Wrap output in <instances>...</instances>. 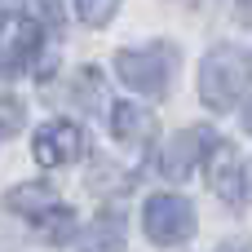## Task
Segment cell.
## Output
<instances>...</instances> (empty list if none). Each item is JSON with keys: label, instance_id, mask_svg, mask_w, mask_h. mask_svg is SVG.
Instances as JSON below:
<instances>
[{"label": "cell", "instance_id": "1", "mask_svg": "<svg viewBox=\"0 0 252 252\" xmlns=\"http://www.w3.org/2000/svg\"><path fill=\"white\" fill-rule=\"evenodd\" d=\"M244 89H248V62H244V53H235V49H213V53L199 62V97H204L213 111H230Z\"/></svg>", "mask_w": 252, "mask_h": 252}, {"label": "cell", "instance_id": "2", "mask_svg": "<svg viewBox=\"0 0 252 252\" xmlns=\"http://www.w3.org/2000/svg\"><path fill=\"white\" fill-rule=\"evenodd\" d=\"M142 221H146V235H151L155 244L177 248V244H186L190 230H195V208H190L182 195H151Z\"/></svg>", "mask_w": 252, "mask_h": 252}, {"label": "cell", "instance_id": "3", "mask_svg": "<svg viewBox=\"0 0 252 252\" xmlns=\"http://www.w3.org/2000/svg\"><path fill=\"white\" fill-rule=\"evenodd\" d=\"M115 71L137 93H164V84L173 75V58H168V49H124L115 58Z\"/></svg>", "mask_w": 252, "mask_h": 252}, {"label": "cell", "instance_id": "4", "mask_svg": "<svg viewBox=\"0 0 252 252\" xmlns=\"http://www.w3.org/2000/svg\"><path fill=\"white\" fill-rule=\"evenodd\" d=\"M35 53H40V22L35 18H22V13H9L0 22V71L13 75Z\"/></svg>", "mask_w": 252, "mask_h": 252}, {"label": "cell", "instance_id": "5", "mask_svg": "<svg viewBox=\"0 0 252 252\" xmlns=\"http://www.w3.org/2000/svg\"><path fill=\"white\" fill-rule=\"evenodd\" d=\"M80 146H84L80 128H75L71 120H53V124H44V128L35 133L31 155H35V164H44V168H62V164H71V159L80 155Z\"/></svg>", "mask_w": 252, "mask_h": 252}, {"label": "cell", "instance_id": "6", "mask_svg": "<svg viewBox=\"0 0 252 252\" xmlns=\"http://www.w3.org/2000/svg\"><path fill=\"white\" fill-rule=\"evenodd\" d=\"M208 146H213V137H208L204 128H186V133H177V137L164 146V155H159V173L173 177V182L190 177V173L199 168V155H204Z\"/></svg>", "mask_w": 252, "mask_h": 252}, {"label": "cell", "instance_id": "7", "mask_svg": "<svg viewBox=\"0 0 252 252\" xmlns=\"http://www.w3.org/2000/svg\"><path fill=\"white\" fill-rule=\"evenodd\" d=\"M208 186L226 204L244 199V164H239V151L235 146H226V142H213L208 146Z\"/></svg>", "mask_w": 252, "mask_h": 252}, {"label": "cell", "instance_id": "8", "mask_svg": "<svg viewBox=\"0 0 252 252\" xmlns=\"http://www.w3.org/2000/svg\"><path fill=\"white\" fill-rule=\"evenodd\" d=\"M111 133H115L120 142H146V137L155 133V120H151V111H142V106H133V102H115V111H111Z\"/></svg>", "mask_w": 252, "mask_h": 252}, {"label": "cell", "instance_id": "9", "mask_svg": "<svg viewBox=\"0 0 252 252\" xmlns=\"http://www.w3.org/2000/svg\"><path fill=\"white\" fill-rule=\"evenodd\" d=\"M80 252H124V221L115 213H102L80 235Z\"/></svg>", "mask_w": 252, "mask_h": 252}, {"label": "cell", "instance_id": "10", "mask_svg": "<svg viewBox=\"0 0 252 252\" xmlns=\"http://www.w3.org/2000/svg\"><path fill=\"white\" fill-rule=\"evenodd\" d=\"M9 208L13 213H22V217H44V213H53L58 208V199H53V190L49 186H40V182H27V186H18V190H9Z\"/></svg>", "mask_w": 252, "mask_h": 252}, {"label": "cell", "instance_id": "11", "mask_svg": "<svg viewBox=\"0 0 252 252\" xmlns=\"http://www.w3.org/2000/svg\"><path fill=\"white\" fill-rule=\"evenodd\" d=\"M71 230H75V213H71V208H53V213L40 217V235H44L49 244H66Z\"/></svg>", "mask_w": 252, "mask_h": 252}, {"label": "cell", "instance_id": "12", "mask_svg": "<svg viewBox=\"0 0 252 252\" xmlns=\"http://www.w3.org/2000/svg\"><path fill=\"white\" fill-rule=\"evenodd\" d=\"M75 9H80V18L89 27H102V22H111V13L120 9V0H75Z\"/></svg>", "mask_w": 252, "mask_h": 252}, {"label": "cell", "instance_id": "13", "mask_svg": "<svg viewBox=\"0 0 252 252\" xmlns=\"http://www.w3.org/2000/svg\"><path fill=\"white\" fill-rule=\"evenodd\" d=\"M22 128V106L13 97H0V137L4 133H18Z\"/></svg>", "mask_w": 252, "mask_h": 252}, {"label": "cell", "instance_id": "14", "mask_svg": "<svg viewBox=\"0 0 252 252\" xmlns=\"http://www.w3.org/2000/svg\"><path fill=\"white\" fill-rule=\"evenodd\" d=\"M40 9H44V22L49 27H62L66 22V0H40Z\"/></svg>", "mask_w": 252, "mask_h": 252}, {"label": "cell", "instance_id": "15", "mask_svg": "<svg viewBox=\"0 0 252 252\" xmlns=\"http://www.w3.org/2000/svg\"><path fill=\"white\" fill-rule=\"evenodd\" d=\"M244 124H248V133H252V102H248V111H244Z\"/></svg>", "mask_w": 252, "mask_h": 252}, {"label": "cell", "instance_id": "16", "mask_svg": "<svg viewBox=\"0 0 252 252\" xmlns=\"http://www.w3.org/2000/svg\"><path fill=\"white\" fill-rule=\"evenodd\" d=\"M244 186H248V195H252V164H248V182H244Z\"/></svg>", "mask_w": 252, "mask_h": 252}]
</instances>
